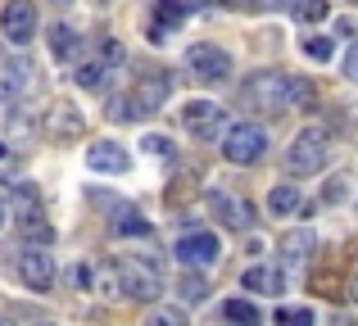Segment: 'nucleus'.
Returning <instances> with one entry per match:
<instances>
[{"mask_svg":"<svg viewBox=\"0 0 358 326\" xmlns=\"http://www.w3.org/2000/svg\"><path fill=\"white\" fill-rule=\"evenodd\" d=\"M327 159H331V136H327L322 127H304L286 150V168L295 177H308V172H317V168H327Z\"/></svg>","mask_w":358,"mask_h":326,"instance_id":"obj_4","label":"nucleus"},{"mask_svg":"<svg viewBox=\"0 0 358 326\" xmlns=\"http://www.w3.org/2000/svg\"><path fill=\"white\" fill-rule=\"evenodd\" d=\"M145 154H155V159H173V141H168V136H145Z\"/></svg>","mask_w":358,"mask_h":326,"instance_id":"obj_33","label":"nucleus"},{"mask_svg":"<svg viewBox=\"0 0 358 326\" xmlns=\"http://www.w3.org/2000/svg\"><path fill=\"white\" fill-rule=\"evenodd\" d=\"M100 5H105V0H100Z\"/></svg>","mask_w":358,"mask_h":326,"instance_id":"obj_43","label":"nucleus"},{"mask_svg":"<svg viewBox=\"0 0 358 326\" xmlns=\"http://www.w3.org/2000/svg\"><path fill=\"white\" fill-rule=\"evenodd\" d=\"M14 272H18V281H23L27 290H36V295L55 290V258H50L45 245H23V249H18Z\"/></svg>","mask_w":358,"mask_h":326,"instance_id":"obj_7","label":"nucleus"},{"mask_svg":"<svg viewBox=\"0 0 358 326\" xmlns=\"http://www.w3.org/2000/svg\"><path fill=\"white\" fill-rule=\"evenodd\" d=\"M9 191H14V218L18 222L23 218H41V195H36L32 181H14Z\"/></svg>","mask_w":358,"mask_h":326,"instance_id":"obj_20","label":"nucleus"},{"mask_svg":"<svg viewBox=\"0 0 358 326\" xmlns=\"http://www.w3.org/2000/svg\"><path fill=\"white\" fill-rule=\"evenodd\" d=\"M73 82H78L82 91H105V87H109V68H105L100 59H87V64H78Z\"/></svg>","mask_w":358,"mask_h":326,"instance_id":"obj_25","label":"nucleus"},{"mask_svg":"<svg viewBox=\"0 0 358 326\" xmlns=\"http://www.w3.org/2000/svg\"><path fill=\"white\" fill-rule=\"evenodd\" d=\"M118 286H122V299H131V304H155L159 290H164V276L155 272V263L122 258V263H118Z\"/></svg>","mask_w":358,"mask_h":326,"instance_id":"obj_6","label":"nucleus"},{"mask_svg":"<svg viewBox=\"0 0 358 326\" xmlns=\"http://www.w3.org/2000/svg\"><path fill=\"white\" fill-rule=\"evenodd\" d=\"M222 318H227L231 326H263L259 304H250V299H227L222 304Z\"/></svg>","mask_w":358,"mask_h":326,"instance_id":"obj_24","label":"nucleus"},{"mask_svg":"<svg viewBox=\"0 0 358 326\" xmlns=\"http://www.w3.org/2000/svg\"><path fill=\"white\" fill-rule=\"evenodd\" d=\"M345 77H350V82H358V41L350 45V54H345Z\"/></svg>","mask_w":358,"mask_h":326,"instance_id":"obj_36","label":"nucleus"},{"mask_svg":"<svg viewBox=\"0 0 358 326\" xmlns=\"http://www.w3.org/2000/svg\"><path fill=\"white\" fill-rule=\"evenodd\" d=\"M281 286H286V276L272 272V267H250V272H241V290H250V295H281Z\"/></svg>","mask_w":358,"mask_h":326,"instance_id":"obj_17","label":"nucleus"},{"mask_svg":"<svg viewBox=\"0 0 358 326\" xmlns=\"http://www.w3.org/2000/svg\"><path fill=\"white\" fill-rule=\"evenodd\" d=\"M299 186L295 181H281V186H272L268 191V213L272 218H290V213H299Z\"/></svg>","mask_w":358,"mask_h":326,"instance_id":"obj_19","label":"nucleus"},{"mask_svg":"<svg viewBox=\"0 0 358 326\" xmlns=\"http://www.w3.org/2000/svg\"><path fill=\"white\" fill-rule=\"evenodd\" d=\"M186 14H191V0H159V5H155V23H150V27L168 32V27L186 23Z\"/></svg>","mask_w":358,"mask_h":326,"instance_id":"obj_22","label":"nucleus"},{"mask_svg":"<svg viewBox=\"0 0 358 326\" xmlns=\"http://www.w3.org/2000/svg\"><path fill=\"white\" fill-rule=\"evenodd\" d=\"M45 136H50V141H82V136H87L82 109L73 105V100H55V105L45 109Z\"/></svg>","mask_w":358,"mask_h":326,"instance_id":"obj_11","label":"nucleus"},{"mask_svg":"<svg viewBox=\"0 0 358 326\" xmlns=\"http://www.w3.org/2000/svg\"><path fill=\"white\" fill-rule=\"evenodd\" d=\"M114 231L118 236H150V222L131 204H114Z\"/></svg>","mask_w":358,"mask_h":326,"instance_id":"obj_21","label":"nucleus"},{"mask_svg":"<svg viewBox=\"0 0 358 326\" xmlns=\"http://www.w3.org/2000/svg\"><path fill=\"white\" fill-rule=\"evenodd\" d=\"M186 73L200 82H227L231 73H236V64H231V54L222 50V45L213 41H195L191 50H186Z\"/></svg>","mask_w":358,"mask_h":326,"instance_id":"obj_8","label":"nucleus"},{"mask_svg":"<svg viewBox=\"0 0 358 326\" xmlns=\"http://www.w3.org/2000/svg\"><path fill=\"white\" fill-rule=\"evenodd\" d=\"M313 254H317V231L299 227V231H286V236H281V263L304 267Z\"/></svg>","mask_w":358,"mask_h":326,"instance_id":"obj_15","label":"nucleus"},{"mask_svg":"<svg viewBox=\"0 0 358 326\" xmlns=\"http://www.w3.org/2000/svg\"><path fill=\"white\" fill-rule=\"evenodd\" d=\"M45 41H50L55 64H73V59H78V50H82V32H78V27H69L64 18L45 27Z\"/></svg>","mask_w":358,"mask_h":326,"instance_id":"obj_16","label":"nucleus"},{"mask_svg":"<svg viewBox=\"0 0 358 326\" xmlns=\"http://www.w3.org/2000/svg\"><path fill=\"white\" fill-rule=\"evenodd\" d=\"M295 18L299 23H327V18H331V5H327V0H295Z\"/></svg>","mask_w":358,"mask_h":326,"instance_id":"obj_28","label":"nucleus"},{"mask_svg":"<svg viewBox=\"0 0 358 326\" xmlns=\"http://www.w3.org/2000/svg\"><path fill=\"white\" fill-rule=\"evenodd\" d=\"M9 222V204H5V195H0V227Z\"/></svg>","mask_w":358,"mask_h":326,"instance_id":"obj_38","label":"nucleus"},{"mask_svg":"<svg viewBox=\"0 0 358 326\" xmlns=\"http://www.w3.org/2000/svg\"><path fill=\"white\" fill-rule=\"evenodd\" d=\"M18 227H23V245H50L55 240V227L45 222V213L41 218H23Z\"/></svg>","mask_w":358,"mask_h":326,"instance_id":"obj_27","label":"nucleus"},{"mask_svg":"<svg viewBox=\"0 0 358 326\" xmlns=\"http://www.w3.org/2000/svg\"><path fill=\"white\" fill-rule=\"evenodd\" d=\"M304 54H308V59H317V64H327L336 54V41L317 32V36H308V41H304Z\"/></svg>","mask_w":358,"mask_h":326,"instance_id":"obj_31","label":"nucleus"},{"mask_svg":"<svg viewBox=\"0 0 358 326\" xmlns=\"http://www.w3.org/2000/svg\"><path fill=\"white\" fill-rule=\"evenodd\" d=\"M277 326H317L313 309H277Z\"/></svg>","mask_w":358,"mask_h":326,"instance_id":"obj_32","label":"nucleus"},{"mask_svg":"<svg viewBox=\"0 0 358 326\" xmlns=\"http://www.w3.org/2000/svg\"><path fill=\"white\" fill-rule=\"evenodd\" d=\"M218 145H222V159L231 168H254L268 154V132H263L259 123H250V118H241V123H227V132L218 136Z\"/></svg>","mask_w":358,"mask_h":326,"instance_id":"obj_1","label":"nucleus"},{"mask_svg":"<svg viewBox=\"0 0 358 326\" xmlns=\"http://www.w3.org/2000/svg\"><path fill=\"white\" fill-rule=\"evenodd\" d=\"M100 64H105L109 73L114 68H122V59H127V50H122V41H114V36H105V41H100V54H96Z\"/></svg>","mask_w":358,"mask_h":326,"instance_id":"obj_30","label":"nucleus"},{"mask_svg":"<svg viewBox=\"0 0 358 326\" xmlns=\"http://www.w3.org/2000/svg\"><path fill=\"white\" fill-rule=\"evenodd\" d=\"M354 5H358V0H354Z\"/></svg>","mask_w":358,"mask_h":326,"instance_id":"obj_44","label":"nucleus"},{"mask_svg":"<svg viewBox=\"0 0 358 326\" xmlns=\"http://www.w3.org/2000/svg\"><path fill=\"white\" fill-rule=\"evenodd\" d=\"M241 105L250 109V114H259V118L286 114V77H281V73H272V68L250 73V77H245V87H241Z\"/></svg>","mask_w":358,"mask_h":326,"instance_id":"obj_2","label":"nucleus"},{"mask_svg":"<svg viewBox=\"0 0 358 326\" xmlns=\"http://www.w3.org/2000/svg\"><path fill=\"white\" fill-rule=\"evenodd\" d=\"M5 154H9V145H5V141H0V159H5Z\"/></svg>","mask_w":358,"mask_h":326,"instance_id":"obj_41","label":"nucleus"},{"mask_svg":"<svg viewBox=\"0 0 358 326\" xmlns=\"http://www.w3.org/2000/svg\"><path fill=\"white\" fill-rule=\"evenodd\" d=\"M168 96H173V73H164V68L136 73V82H131V91H127L131 118H155L159 109L168 105Z\"/></svg>","mask_w":358,"mask_h":326,"instance_id":"obj_3","label":"nucleus"},{"mask_svg":"<svg viewBox=\"0 0 358 326\" xmlns=\"http://www.w3.org/2000/svg\"><path fill=\"white\" fill-rule=\"evenodd\" d=\"M0 326H14V322H9V318H0Z\"/></svg>","mask_w":358,"mask_h":326,"instance_id":"obj_42","label":"nucleus"},{"mask_svg":"<svg viewBox=\"0 0 358 326\" xmlns=\"http://www.w3.org/2000/svg\"><path fill=\"white\" fill-rule=\"evenodd\" d=\"M350 295H354V304H358V276H354V281H350Z\"/></svg>","mask_w":358,"mask_h":326,"instance_id":"obj_39","label":"nucleus"},{"mask_svg":"<svg viewBox=\"0 0 358 326\" xmlns=\"http://www.w3.org/2000/svg\"><path fill=\"white\" fill-rule=\"evenodd\" d=\"M173 258L186 267V272H209V267L222 258V240L213 236L209 227H200V231H186V236H177V245H173Z\"/></svg>","mask_w":358,"mask_h":326,"instance_id":"obj_5","label":"nucleus"},{"mask_svg":"<svg viewBox=\"0 0 358 326\" xmlns=\"http://www.w3.org/2000/svg\"><path fill=\"white\" fill-rule=\"evenodd\" d=\"M0 32H5L9 45H32L36 36V5L32 0H5V9H0Z\"/></svg>","mask_w":358,"mask_h":326,"instance_id":"obj_10","label":"nucleus"},{"mask_svg":"<svg viewBox=\"0 0 358 326\" xmlns=\"http://www.w3.org/2000/svg\"><path fill=\"white\" fill-rule=\"evenodd\" d=\"M345 191H350V177H331V181H327V200H341Z\"/></svg>","mask_w":358,"mask_h":326,"instance_id":"obj_35","label":"nucleus"},{"mask_svg":"<svg viewBox=\"0 0 358 326\" xmlns=\"http://www.w3.org/2000/svg\"><path fill=\"white\" fill-rule=\"evenodd\" d=\"M32 87H36V68H32V59H9V64H5V73H0V100H9V105H23Z\"/></svg>","mask_w":358,"mask_h":326,"instance_id":"obj_13","label":"nucleus"},{"mask_svg":"<svg viewBox=\"0 0 358 326\" xmlns=\"http://www.w3.org/2000/svg\"><path fill=\"white\" fill-rule=\"evenodd\" d=\"M173 290H177V299H182V304H200V299H209V281H204V272H182Z\"/></svg>","mask_w":358,"mask_h":326,"instance_id":"obj_23","label":"nucleus"},{"mask_svg":"<svg viewBox=\"0 0 358 326\" xmlns=\"http://www.w3.org/2000/svg\"><path fill=\"white\" fill-rule=\"evenodd\" d=\"M204 204H209V213L222 222V227H231V231H250L254 227V204L241 200V195L209 191V195H204Z\"/></svg>","mask_w":358,"mask_h":326,"instance_id":"obj_12","label":"nucleus"},{"mask_svg":"<svg viewBox=\"0 0 358 326\" xmlns=\"http://www.w3.org/2000/svg\"><path fill=\"white\" fill-rule=\"evenodd\" d=\"M145 326H191V318H186L182 309H173V304H155L150 318H145Z\"/></svg>","mask_w":358,"mask_h":326,"instance_id":"obj_29","label":"nucleus"},{"mask_svg":"<svg viewBox=\"0 0 358 326\" xmlns=\"http://www.w3.org/2000/svg\"><path fill=\"white\" fill-rule=\"evenodd\" d=\"M91 290H100L105 299H122V286H118V263H100V272L91 276Z\"/></svg>","mask_w":358,"mask_h":326,"instance_id":"obj_26","label":"nucleus"},{"mask_svg":"<svg viewBox=\"0 0 358 326\" xmlns=\"http://www.w3.org/2000/svg\"><path fill=\"white\" fill-rule=\"evenodd\" d=\"M109 118H114V123H127V118H131L127 96H114V105H109Z\"/></svg>","mask_w":358,"mask_h":326,"instance_id":"obj_34","label":"nucleus"},{"mask_svg":"<svg viewBox=\"0 0 358 326\" xmlns=\"http://www.w3.org/2000/svg\"><path fill=\"white\" fill-rule=\"evenodd\" d=\"M87 168H91V172H109V177H122V172L131 168V154L122 150L118 141H96V145L87 150Z\"/></svg>","mask_w":358,"mask_h":326,"instance_id":"obj_14","label":"nucleus"},{"mask_svg":"<svg viewBox=\"0 0 358 326\" xmlns=\"http://www.w3.org/2000/svg\"><path fill=\"white\" fill-rule=\"evenodd\" d=\"M286 109H295V114H313V109H317V87L308 77H286Z\"/></svg>","mask_w":358,"mask_h":326,"instance_id":"obj_18","label":"nucleus"},{"mask_svg":"<svg viewBox=\"0 0 358 326\" xmlns=\"http://www.w3.org/2000/svg\"><path fill=\"white\" fill-rule=\"evenodd\" d=\"M182 127L195 136V141L213 145L222 132H227V109L213 105V100H191V105L182 109Z\"/></svg>","mask_w":358,"mask_h":326,"instance_id":"obj_9","label":"nucleus"},{"mask_svg":"<svg viewBox=\"0 0 358 326\" xmlns=\"http://www.w3.org/2000/svg\"><path fill=\"white\" fill-rule=\"evenodd\" d=\"M73 281H78L82 290H91V267H73Z\"/></svg>","mask_w":358,"mask_h":326,"instance_id":"obj_37","label":"nucleus"},{"mask_svg":"<svg viewBox=\"0 0 358 326\" xmlns=\"http://www.w3.org/2000/svg\"><path fill=\"white\" fill-rule=\"evenodd\" d=\"M50 5H59V9H69V5H73V0H50Z\"/></svg>","mask_w":358,"mask_h":326,"instance_id":"obj_40","label":"nucleus"}]
</instances>
